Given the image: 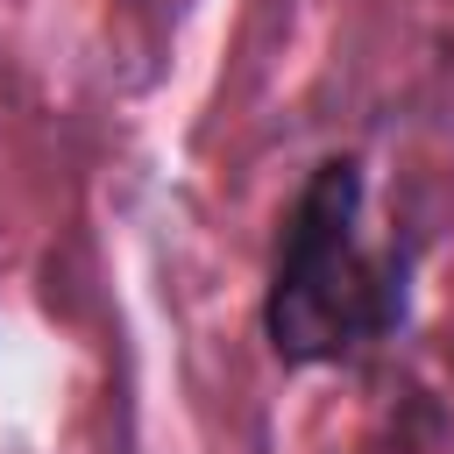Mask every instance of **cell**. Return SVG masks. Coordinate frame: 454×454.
Wrapping results in <instances>:
<instances>
[{
	"label": "cell",
	"mask_w": 454,
	"mask_h": 454,
	"mask_svg": "<svg viewBox=\"0 0 454 454\" xmlns=\"http://www.w3.org/2000/svg\"><path fill=\"white\" fill-rule=\"evenodd\" d=\"M369 177L355 156L305 170L291 213L277 220V255L262 284V333L277 362L326 369L404 326V262L362 241Z\"/></svg>",
	"instance_id": "cell-1"
}]
</instances>
